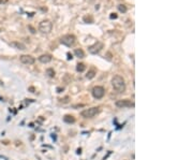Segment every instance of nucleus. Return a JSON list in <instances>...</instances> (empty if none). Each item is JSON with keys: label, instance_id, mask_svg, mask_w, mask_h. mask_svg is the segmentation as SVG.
<instances>
[{"label": "nucleus", "instance_id": "dca6fc26", "mask_svg": "<svg viewBox=\"0 0 193 160\" xmlns=\"http://www.w3.org/2000/svg\"><path fill=\"white\" fill-rule=\"evenodd\" d=\"M46 73L48 74L50 77H54V76H55V71H54V69H52V68H48L47 70H46Z\"/></svg>", "mask_w": 193, "mask_h": 160}, {"label": "nucleus", "instance_id": "9d476101", "mask_svg": "<svg viewBox=\"0 0 193 160\" xmlns=\"http://www.w3.org/2000/svg\"><path fill=\"white\" fill-rule=\"evenodd\" d=\"M39 61L42 62V64H48V62L52 61V55H50V54L41 55V56L39 57Z\"/></svg>", "mask_w": 193, "mask_h": 160}, {"label": "nucleus", "instance_id": "9b49d317", "mask_svg": "<svg viewBox=\"0 0 193 160\" xmlns=\"http://www.w3.org/2000/svg\"><path fill=\"white\" fill-rule=\"evenodd\" d=\"M74 55L76 57H79V58H84L85 57V53L82 48H76L75 51H74Z\"/></svg>", "mask_w": 193, "mask_h": 160}, {"label": "nucleus", "instance_id": "0eeeda50", "mask_svg": "<svg viewBox=\"0 0 193 160\" xmlns=\"http://www.w3.org/2000/svg\"><path fill=\"white\" fill-rule=\"evenodd\" d=\"M116 107L123 109V107H134V102L130 101V100H118L116 101Z\"/></svg>", "mask_w": 193, "mask_h": 160}, {"label": "nucleus", "instance_id": "1a4fd4ad", "mask_svg": "<svg viewBox=\"0 0 193 160\" xmlns=\"http://www.w3.org/2000/svg\"><path fill=\"white\" fill-rule=\"evenodd\" d=\"M10 45H11L12 47L16 48V50H20V51H24V50H26V45L24 44V43H22V42L13 41V42L10 43Z\"/></svg>", "mask_w": 193, "mask_h": 160}, {"label": "nucleus", "instance_id": "f03ea898", "mask_svg": "<svg viewBox=\"0 0 193 160\" xmlns=\"http://www.w3.org/2000/svg\"><path fill=\"white\" fill-rule=\"evenodd\" d=\"M53 29V23L50 22V20H45L39 24V30L44 34H50Z\"/></svg>", "mask_w": 193, "mask_h": 160}, {"label": "nucleus", "instance_id": "423d86ee", "mask_svg": "<svg viewBox=\"0 0 193 160\" xmlns=\"http://www.w3.org/2000/svg\"><path fill=\"white\" fill-rule=\"evenodd\" d=\"M104 44L102 42H100V41H98V42H95V44H92L91 46H89L88 47V51H89L90 54H92V55H95V54H98L99 52L103 48Z\"/></svg>", "mask_w": 193, "mask_h": 160}, {"label": "nucleus", "instance_id": "f3484780", "mask_svg": "<svg viewBox=\"0 0 193 160\" xmlns=\"http://www.w3.org/2000/svg\"><path fill=\"white\" fill-rule=\"evenodd\" d=\"M95 71H90V72H88V74L86 75V77L90 80V79H93V77H95Z\"/></svg>", "mask_w": 193, "mask_h": 160}, {"label": "nucleus", "instance_id": "20e7f679", "mask_svg": "<svg viewBox=\"0 0 193 160\" xmlns=\"http://www.w3.org/2000/svg\"><path fill=\"white\" fill-rule=\"evenodd\" d=\"M75 36L74 34H64L60 38V43L66 46H72L75 43Z\"/></svg>", "mask_w": 193, "mask_h": 160}, {"label": "nucleus", "instance_id": "4468645a", "mask_svg": "<svg viewBox=\"0 0 193 160\" xmlns=\"http://www.w3.org/2000/svg\"><path fill=\"white\" fill-rule=\"evenodd\" d=\"M85 69H86V66L84 64H79V65L76 66V70L77 72H84Z\"/></svg>", "mask_w": 193, "mask_h": 160}, {"label": "nucleus", "instance_id": "7ed1b4c3", "mask_svg": "<svg viewBox=\"0 0 193 160\" xmlns=\"http://www.w3.org/2000/svg\"><path fill=\"white\" fill-rule=\"evenodd\" d=\"M100 107H90V109H86L81 112V115L84 118H91L95 117L97 114L100 113Z\"/></svg>", "mask_w": 193, "mask_h": 160}, {"label": "nucleus", "instance_id": "f8f14e48", "mask_svg": "<svg viewBox=\"0 0 193 160\" xmlns=\"http://www.w3.org/2000/svg\"><path fill=\"white\" fill-rule=\"evenodd\" d=\"M63 121L64 123H68V124H71V123H74V121H75V118L71 115H66L63 117Z\"/></svg>", "mask_w": 193, "mask_h": 160}, {"label": "nucleus", "instance_id": "39448f33", "mask_svg": "<svg viewBox=\"0 0 193 160\" xmlns=\"http://www.w3.org/2000/svg\"><path fill=\"white\" fill-rule=\"evenodd\" d=\"M105 95V89L102 86H95L92 88V96L95 99H102Z\"/></svg>", "mask_w": 193, "mask_h": 160}, {"label": "nucleus", "instance_id": "f257e3e1", "mask_svg": "<svg viewBox=\"0 0 193 160\" xmlns=\"http://www.w3.org/2000/svg\"><path fill=\"white\" fill-rule=\"evenodd\" d=\"M112 86L116 91L118 93H123L126 90V83L122 76L115 75L112 79Z\"/></svg>", "mask_w": 193, "mask_h": 160}, {"label": "nucleus", "instance_id": "6e6552de", "mask_svg": "<svg viewBox=\"0 0 193 160\" xmlns=\"http://www.w3.org/2000/svg\"><path fill=\"white\" fill-rule=\"evenodd\" d=\"M20 60L24 65H34V61H36V59L32 56H30V55H22Z\"/></svg>", "mask_w": 193, "mask_h": 160}, {"label": "nucleus", "instance_id": "ddd939ff", "mask_svg": "<svg viewBox=\"0 0 193 160\" xmlns=\"http://www.w3.org/2000/svg\"><path fill=\"white\" fill-rule=\"evenodd\" d=\"M83 20H84L85 23H87V24H92L95 20H93V17L91 16V15H86V16L83 17Z\"/></svg>", "mask_w": 193, "mask_h": 160}, {"label": "nucleus", "instance_id": "2eb2a0df", "mask_svg": "<svg viewBox=\"0 0 193 160\" xmlns=\"http://www.w3.org/2000/svg\"><path fill=\"white\" fill-rule=\"evenodd\" d=\"M118 10H119V12H122V13H126L127 11H128V9H127L126 6H123V4H118Z\"/></svg>", "mask_w": 193, "mask_h": 160}, {"label": "nucleus", "instance_id": "6ab92c4d", "mask_svg": "<svg viewBox=\"0 0 193 160\" xmlns=\"http://www.w3.org/2000/svg\"><path fill=\"white\" fill-rule=\"evenodd\" d=\"M67 55H68V59H69V60H71V59H72V58H73V57H72V54H70V53H68V54H67Z\"/></svg>", "mask_w": 193, "mask_h": 160}, {"label": "nucleus", "instance_id": "a211bd4d", "mask_svg": "<svg viewBox=\"0 0 193 160\" xmlns=\"http://www.w3.org/2000/svg\"><path fill=\"white\" fill-rule=\"evenodd\" d=\"M109 17H111V18H112V20H116V18H117V14H116V13H111V15H109Z\"/></svg>", "mask_w": 193, "mask_h": 160}, {"label": "nucleus", "instance_id": "4be33fe9", "mask_svg": "<svg viewBox=\"0 0 193 160\" xmlns=\"http://www.w3.org/2000/svg\"><path fill=\"white\" fill-rule=\"evenodd\" d=\"M0 31H1V29H0Z\"/></svg>", "mask_w": 193, "mask_h": 160}, {"label": "nucleus", "instance_id": "aec40b11", "mask_svg": "<svg viewBox=\"0 0 193 160\" xmlns=\"http://www.w3.org/2000/svg\"><path fill=\"white\" fill-rule=\"evenodd\" d=\"M8 2V0H0V4H1V3H7Z\"/></svg>", "mask_w": 193, "mask_h": 160}, {"label": "nucleus", "instance_id": "412c9836", "mask_svg": "<svg viewBox=\"0 0 193 160\" xmlns=\"http://www.w3.org/2000/svg\"><path fill=\"white\" fill-rule=\"evenodd\" d=\"M29 28L31 29V32H32V34H34V32H36V31H34V29L32 28V27H31V26H29Z\"/></svg>", "mask_w": 193, "mask_h": 160}]
</instances>
